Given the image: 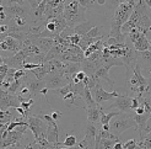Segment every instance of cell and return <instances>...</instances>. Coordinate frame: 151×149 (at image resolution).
<instances>
[{"mask_svg":"<svg viewBox=\"0 0 151 149\" xmlns=\"http://www.w3.org/2000/svg\"><path fill=\"white\" fill-rule=\"evenodd\" d=\"M52 20L55 25V35H59L66 27V21L64 20L63 15H59V16H57V17H52Z\"/></svg>","mask_w":151,"mask_h":149,"instance_id":"cell-19","label":"cell"},{"mask_svg":"<svg viewBox=\"0 0 151 149\" xmlns=\"http://www.w3.org/2000/svg\"><path fill=\"white\" fill-rule=\"evenodd\" d=\"M80 70V63H71V62H64V70L63 75L71 77Z\"/></svg>","mask_w":151,"mask_h":149,"instance_id":"cell-17","label":"cell"},{"mask_svg":"<svg viewBox=\"0 0 151 149\" xmlns=\"http://www.w3.org/2000/svg\"><path fill=\"white\" fill-rule=\"evenodd\" d=\"M133 47L137 52H142V51H151V46H150V42L146 40V37L144 35H140L139 38L133 43Z\"/></svg>","mask_w":151,"mask_h":149,"instance_id":"cell-16","label":"cell"},{"mask_svg":"<svg viewBox=\"0 0 151 149\" xmlns=\"http://www.w3.org/2000/svg\"><path fill=\"white\" fill-rule=\"evenodd\" d=\"M93 26H95V24H93L92 21L85 20V21H82V22H80V24L75 25L73 27L74 28V33L75 35H79V36H85Z\"/></svg>","mask_w":151,"mask_h":149,"instance_id":"cell-15","label":"cell"},{"mask_svg":"<svg viewBox=\"0 0 151 149\" xmlns=\"http://www.w3.org/2000/svg\"><path fill=\"white\" fill-rule=\"evenodd\" d=\"M0 52H9V47L4 41H0Z\"/></svg>","mask_w":151,"mask_h":149,"instance_id":"cell-39","label":"cell"},{"mask_svg":"<svg viewBox=\"0 0 151 149\" xmlns=\"http://www.w3.org/2000/svg\"><path fill=\"white\" fill-rule=\"evenodd\" d=\"M46 30H48V31L55 33V25H54V22H53L52 19H49V20L47 21V24H46Z\"/></svg>","mask_w":151,"mask_h":149,"instance_id":"cell-33","label":"cell"},{"mask_svg":"<svg viewBox=\"0 0 151 149\" xmlns=\"http://www.w3.org/2000/svg\"><path fill=\"white\" fill-rule=\"evenodd\" d=\"M76 99H78V96H76V95H74L73 93H68L66 95L63 96V101H64V103H65L68 107H70L71 105L79 107V106L76 105Z\"/></svg>","mask_w":151,"mask_h":149,"instance_id":"cell-25","label":"cell"},{"mask_svg":"<svg viewBox=\"0 0 151 149\" xmlns=\"http://www.w3.org/2000/svg\"><path fill=\"white\" fill-rule=\"evenodd\" d=\"M26 73H27V70H25V69H16V72H15V74H14V80H19V79H21L22 77H25L26 75Z\"/></svg>","mask_w":151,"mask_h":149,"instance_id":"cell-31","label":"cell"},{"mask_svg":"<svg viewBox=\"0 0 151 149\" xmlns=\"http://www.w3.org/2000/svg\"><path fill=\"white\" fill-rule=\"evenodd\" d=\"M133 118H134L135 123H137L138 128H141V127H144V126H145V123L147 122V120H150V118H151V115L144 112L142 115H135ZM138 128H137V129H138Z\"/></svg>","mask_w":151,"mask_h":149,"instance_id":"cell-21","label":"cell"},{"mask_svg":"<svg viewBox=\"0 0 151 149\" xmlns=\"http://www.w3.org/2000/svg\"><path fill=\"white\" fill-rule=\"evenodd\" d=\"M113 149H123V143L120 140H118V142L113 144Z\"/></svg>","mask_w":151,"mask_h":149,"instance_id":"cell-43","label":"cell"},{"mask_svg":"<svg viewBox=\"0 0 151 149\" xmlns=\"http://www.w3.org/2000/svg\"><path fill=\"white\" fill-rule=\"evenodd\" d=\"M80 37H81V36L74 33V35H71L70 37H68L66 41L69 42L70 44H73V46H78V43H79V41H80Z\"/></svg>","mask_w":151,"mask_h":149,"instance_id":"cell-30","label":"cell"},{"mask_svg":"<svg viewBox=\"0 0 151 149\" xmlns=\"http://www.w3.org/2000/svg\"><path fill=\"white\" fill-rule=\"evenodd\" d=\"M103 26H100V25H95L90 31L85 35L86 37H90V38H95V37H102V36H106L103 33Z\"/></svg>","mask_w":151,"mask_h":149,"instance_id":"cell-22","label":"cell"},{"mask_svg":"<svg viewBox=\"0 0 151 149\" xmlns=\"http://www.w3.org/2000/svg\"><path fill=\"white\" fill-rule=\"evenodd\" d=\"M33 103H35L33 99H28L27 101H22V102H20V107H21V108H24V110H25V112H28V111L31 110V107L33 106Z\"/></svg>","mask_w":151,"mask_h":149,"instance_id":"cell-28","label":"cell"},{"mask_svg":"<svg viewBox=\"0 0 151 149\" xmlns=\"http://www.w3.org/2000/svg\"><path fill=\"white\" fill-rule=\"evenodd\" d=\"M31 40L32 44H35L36 47H38L42 53L46 54L47 52L53 47L54 44V40L53 38H47V37H28Z\"/></svg>","mask_w":151,"mask_h":149,"instance_id":"cell-11","label":"cell"},{"mask_svg":"<svg viewBox=\"0 0 151 149\" xmlns=\"http://www.w3.org/2000/svg\"><path fill=\"white\" fill-rule=\"evenodd\" d=\"M92 3H93V1H92Z\"/></svg>","mask_w":151,"mask_h":149,"instance_id":"cell-49","label":"cell"},{"mask_svg":"<svg viewBox=\"0 0 151 149\" xmlns=\"http://www.w3.org/2000/svg\"><path fill=\"white\" fill-rule=\"evenodd\" d=\"M138 106H140L139 100L137 98H132V101H130V108H132V111H134Z\"/></svg>","mask_w":151,"mask_h":149,"instance_id":"cell-35","label":"cell"},{"mask_svg":"<svg viewBox=\"0 0 151 149\" xmlns=\"http://www.w3.org/2000/svg\"><path fill=\"white\" fill-rule=\"evenodd\" d=\"M7 36L12 37L14 40H16L20 43H22L24 41H26L28 38V35L25 33V32H7Z\"/></svg>","mask_w":151,"mask_h":149,"instance_id":"cell-26","label":"cell"},{"mask_svg":"<svg viewBox=\"0 0 151 149\" xmlns=\"http://www.w3.org/2000/svg\"><path fill=\"white\" fill-rule=\"evenodd\" d=\"M25 121L27 123L28 131L32 132L35 139H37V138H38L42 135V133H44V132H46V129H47L46 128V124L47 123L44 122V121H42L37 115H35V116H27L25 118Z\"/></svg>","mask_w":151,"mask_h":149,"instance_id":"cell-5","label":"cell"},{"mask_svg":"<svg viewBox=\"0 0 151 149\" xmlns=\"http://www.w3.org/2000/svg\"><path fill=\"white\" fill-rule=\"evenodd\" d=\"M90 93H91V96L92 99L95 100V102L97 103V105H101V103L106 102V101H109V100H113L114 98H117V96L119 95L116 90L112 91V93H108L103 90V88L101 84H97L95 85L91 90H90Z\"/></svg>","mask_w":151,"mask_h":149,"instance_id":"cell-3","label":"cell"},{"mask_svg":"<svg viewBox=\"0 0 151 149\" xmlns=\"http://www.w3.org/2000/svg\"><path fill=\"white\" fill-rule=\"evenodd\" d=\"M92 1L93 0H78V3L81 7H85V9H87L88 6H91L92 5Z\"/></svg>","mask_w":151,"mask_h":149,"instance_id":"cell-34","label":"cell"},{"mask_svg":"<svg viewBox=\"0 0 151 149\" xmlns=\"http://www.w3.org/2000/svg\"><path fill=\"white\" fill-rule=\"evenodd\" d=\"M7 5H25V0H6Z\"/></svg>","mask_w":151,"mask_h":149,"instance_id":"cell-36","label":"cell"},{"mask_svg":"<svg viewBox=\"0 0 151 149\" xmlns=\"http://www.w3.org/2000/svg\"><path fill=\"white\" fill-rule=\"evenodd\" d=\"M48 88H46V86H44L43 89H42V90L40 91V94H42L43 96H44V99H46V101H47V103H49V101H48V99H47V94H48Z\"/></svg>","mask_w":151,"mask_h":149,"instance_id":"cell-40","label":"cell"},{"mask_svg":"<svg viewBox=\"0 0 151 149\" xmlns=\"http://www.w3.org/2000/svg\"><path fill=\"white\" fill-rule=\"evenodd\" d=\"M134 10V4L130 3H120L117 5L116 10L113 11L112 17L109 20V26H118L120 27L124 22L129 19V16L132 15Z\"/></svg>","mask_w":151,"mask_h":149,"instance_id":"cell-2","label":"cell"},{"mask_svg":"<svg viewBox=\"0 0 151 149\" xmlns=\"http://www.w3.org/2000/svg\"><path fill=\"white\" fill-rule=\"evenodd\" d=\"M97 123H92V122H87L86 123V128H85V136H90L92 138H96L97 131H99V127L96 126Z\"/></svg>","mask_w":151,"mask_h":149,"instance_id":"cell-24","label":"cell"},{"mask_svg":"<svg viewBox=\"0 0 151 149\" xmlns=\"http://www.w3.org/2000/svg\"><path fill=\"white\" fill-rule=\"evenodd\" d=\"M17 106H20V101L17 99V95L9 94L0 89V108L5 111L9 108H15Z\"/></svg>","mask_w":151,"mask_h":149,"instance_id":"cell-8","label":"cell"},{"mask_svg":"<svg viewBox=\"0 0 151 149\" xmlns=\"http://www.w3.org/2000/svg\"><path fill=\"white\" fill-rule=\"evenodd\" d=\"M49 115H50V117H52L54 121H58L59 118L62 117V114L58 112V111H53V112H52V114H49Z\"/></svg>","mask_w":151,"mask_h":149,"instance_id":"cell-38","label":"cell"},{"mask_svg":"<svg viewBox=\"0 0 151 149\" xmlns=\"http://www.w3.org/2000/svg\"><path fill=\"white\" fill-rule=\"evenodd\" d=\"M0 3H3V0H0Z\"/></svg>","mask_w":151,"mask_h":149,"instance_id":"cell-47","label":"cell"},{"mask_svg":"<svg viewBox=\"0 0 151 149\" xmlns=\"http://www.w3.org/2000/svg\"><path fill=\"white\" fill-rule=\"evenodd\" d=\"M36 1H37V3H40V1H41V0H36Z\"/></svg>","mask_w":151,"mask_h":149,"instance_id":"cell-46","label":"cell"},{"mask_svg":"<svg viewBox=\"0 0 151 149\" xmlns=\"http://www.w3.org/2000/svg\"><path fill=\"white\" fill-rule=\"evenodd\" d=\"M134 111H135V115H142V114L145 112V111H144V107H142L141 105H140V106H138V107L135 108Z\"/></svg>","mask_w":151,"mask_h":149,"instance_id":"cell-42","label":"cell"},{"mask_svg":"<svg viewBox=\"0 0 151 149\" xmlns=\"http://www.w3.org/2000/svg\"><path fill=\"white\" fill-rule=\"evenodd\" d=\"M43 80H44V84H46V88H48V90H55V89H59L66 84H69L65 77L59 73H49L43 78Z\"/></svg>","mask_w":151,"mask_h":149,"instance_id":"cell-6","label":"cell"},{"mask_svg":"<svg viewBox=\"0 0 151 149\" xmlns=\"http://www.w3.org/2000/svg\"><path fill=\"white\" fill-rule=\"evenodd\" d=\"M135 145H137V140L129 139V140H127L125 143H123V149H133V148H135Z\"/></svg>","mask_w":151,"mask_h":149,"instance_id":"cell-32","label":"cell"},{"mask_svg":"<svg viewBox=\"0 0 151 149\" xmlns=\"http://www.w3.org/2000/svg\"><path fill=\"white\" fill-rule=\"evenodd\" d=\"M26 54L25 52L20 49L19 52H16L15 54L9 56V57H3V63L5 65H7L9 68H14V69H21L22 64H24L25 59H26Z\"/></svg>","mask_w":151,"mask_h":149,"instance_id":"cell-9","label":"cell"},{"mask_svg":"<svg viewBox=\"0 0 151 149\" xmlns=\"http://www.w3.org/2000/svg\"><path fill=\"white\" fill-rule=\"evenodd\" d=\"M70 88H71V83L66 84V85H64L62 88H59V89H55V90H52V91L54 94H57V95H60L63 98L64 95H66L68 93H70Z\"/></svg>","mask_w":151,"mask_h":149,"instance_id":"cell-27","label":"cell"},{"mask_svg":"<svg viewBox=\"0 0 151 149\" xmlns=\"http://www.w3.org/2000/svg\"><path fill=\"white\" fill-rule=\"evenodd\" d=\"M76 143H78L76 137H75L74 135H68V136L65 137V140H64L63 143L57 142L54 145H55V147H69V148H71V147H74Z\"/></svg>","mask_w":151,"mask_h":149,"instance_id":"cell-23","label":"cell"},{"mask_svg":"<svg viewBox=\"0 0 151 149\" xmlns=\"http://www.w3.org/2000/svg\"><path fill=\"white\" fill-rule=\"evenodd\" d=\"M0 64H3V56H0Z\"/></svg>","mask_w":151,"mask_h":149,"instance_id":"cell-45","label":"cell"},{"mask_svg":"<svg viewBox=\"0 0 151 149\" xmlns=\"http://www.w3.org/2000/svg\"><path fill=\"white\" fill-rule=\"evenodd\" d=\"M81 99L86 102L87 107H95V106H97V103H96L95 100L92 99L91 93H90V89H88L87 86L84 88V93H82V95H81Z\"/></svg>","mask_w":151,"mask_h":149,"instance_id":"cell-20","label":"cell"},{"mask_svg":"<svg viewBox=\"0 0 151 149\" xmlns=\"http://www.w3.org/2000/svg\"><path fill=\"white\" fill-rule=\"evenodd\" d=\"M60 1H64V0H60Z\"/></svg>","mask_w":151,"mask_h":149,"instance_id":"cell-48","label":"cell"},{"mask_svg":"<svg viewBox=\"0 0 151 149\" xmlns=\"http://www.w3.org/2000/svg\"><path fill=\"white\" fill-rule=\"evenodd\" d=\"M7 69H9V67H7V65H5L4 63L0 64V74H4V75H5L6 72H7Z\"/></svg>","mask_w":151,"mask_h":149,"instance_id":"cell-41","label":"cell"},{"mask_svg":"<svg viewBox=\"0 0 151 149\" xmlns=\"http://www.w3.org/2000/svg\"><path fill=\"white\" fill-rule=\"evenodd\" d=\"M103 111L101 105H97L95 107H86V114H87V122L92 123H100V116Z\"/></svg>","mask_w":151,"mask_h":149,"instance_id":"cell-14","label":"cell"},{"mask_svg":"<svg viewBox=\"0 0 151 149\" xmlns=\"http://www.w3.org/2000/svg\"><path fill=\"white\" fill-rule=\"evenodd\" d=\"M103 64H104V62L102 58L96 59V61H92V62H88L87 59H84V61L80 63V70H82L87 77H90V75H93L95 72L99 68H101Z\"/></svg>","mask_w":151,"mask_h":149,"instance_id":"cell-10","label":"cell"},{"mask_svg":"<svg viewBox=\"0 0 151 149\" xmlns=\"http://www.w3.org/2000/svg\"><path fill=\"white\" fill-rule=\"evenodd\" d=\"M71 35H74V28H73V27H68V26L63 30L62 32L59 33V36H60V37H63L64 40H66L68 37H70Z\"/></svg>","mask_w":151,"mask_h":149,"instance_id":"cell-29","label":"cell"},{"mask_svg":"<svg viewBox=\"0 0 151 149\" xmlns=\"http://www.w3.org/2000/svg\"><path fill=\"white\" fill-rule=\"evenodd\" d=\"M5 32H7V25L1 24L0 25V33H5Z\"/></svg>","mask_w":151,"mask_h":149,"instance_id":"cell-44","label":"cell"},{"mask_svg":"<svg viewBox=\"0 0 151 149\" xmlns=\"http://www.w3.org/2000/svg\"><path fill=\"white\" fill-rule=\"evenodd\" d=\"M108 124H109V132L112 135H114L116 137H119L127 129H130V128L137 129L138 128L134 118L128 114H123V112H120L117 116L113 117Z\"/></svg>","mask_w":151,"mask_h":149,"instance_id":"cell-1","label":"cell"},{"mask_svg":"<svg viewBox=\"0 0 151 149\" xmlns=\"http://www.w3.org/2000/svg\"><path fill=\"white\" fill-rule=\"evenodd\" d=\"M25 86H27L28 91H29V96H37L40 94V91L42 90V89L46 86V84H44V80L43 79H29L27 77L26 81H25Z\"/></svg>","mask_w":151,"mask_h":149,"instance_id":"cell-12","label":"cell"},{"mask_svg":"<svg viewBox=\"0 0 151 149\" xmlns=\"http://www.w3.org/2000/svg\"><path fill=\"white\" fill-rule=\"evenodd\" d=\"M74 77L76 78L79 81H82V80H84V78L86 77V74H85L84 72H82V70H79L76 74H74Z\"/></svg>","mask_w":151,"mask_h":149,"instance_id":"cell-37","label":"cell"},{"mask_svg":"<svg viewBox=\"0 0 151 149\" xmlns=\"http://www.w3.org/2000/svg\"><path fill=\"white\" fill-rule=\"evenodd\" d=\"M130 101H132V96L129 94H124V95H118L117 98H114V101L112 102V105H109L108 111H119L123 114H129L132 112L130 108Z\"/></svg>","mask_w":151,"mask_h":149,"instance_id":"cell-4","label":"cell"},{"mask_svg":"<svg viewBox=\"0 0 151 149\" xmlns=\"http://www.w3.org/2000/svg\"><path fill=\"white\" fill-rule=\"evenodd\" d=\"M4 42L6 43V46L9 47V52H11V54H15L16 52H19L21 49V43L17 42L16 40H14L10 36H6L4 38Z\"/></svg>","mask_w":151,"mask_h":149,"instance_id":"cell-18","label":"cell"},{"mask_svg":"<svg viewBox=\"0 0 151 149\" xmlns=\"http://www.w3.org/2000/svg\"><path fill=\"white\" fill-rule=\"evenodd\" d=\"M4 12L6 15V19L10 20L15 16H31V7H27L25 5H7L4 6Z\"/></svg>","mask_w":151,"mask_h":149,"instance_id":"cell-7","label":"cell"},{"mask_svg":"<svg viewBox=\"0 0 151 149\" xmlns=\"http://www.w3.org/2000/svg\"><path fill=\"white\" fill-rule=\"evenodd\" d=\"M111 68H112V67H111L109 64H103L101 68H99V69L95 72L93 75L97 77L99 79H104L106 81H108V83L111 84L112 88H114V86H116L114 80H113V79L109 77V69H111Z\"/></svg>","mask_w":151,"mask_h":149,"instance_id":"cell-13","label":"cell"}]
</instances>
